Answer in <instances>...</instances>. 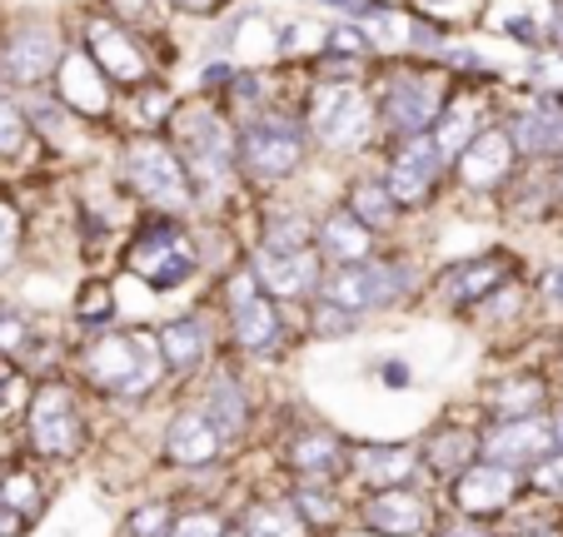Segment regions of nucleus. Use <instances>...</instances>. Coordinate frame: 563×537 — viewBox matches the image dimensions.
<instances>
[{
  "label": "nucleus",
  "instance_id": "1",
  "mask_svg": "<svg viewBox=\"0 0 563 537\" xmlns=\"http://www.w3.org/2000/svg\"><path fill=\"white\" fill-rule=\"evenodd\" d=\"M165 139L175 145L180 165L190 169L195 190H200V214L210 204H220L224 194L245 190L240 184V125H234V115L220 100L185 90L170 125H165Z\"/></svg>",
  "mask_w": 563,
  "mask_h": 537
},
{
  "label": "nucleus",
  "instance_id": "2",
  "mask_svg": "<svg viewBox=\"0 0 563 537\" xmlns=\"http://www.w3.org/2000/svg\"><path fill=\"white\" fill-rule=\"evenodd\" d=\"M110 179L125 200L145 214H175V220H200V190L190 169L180 165L175 145L150 130H120L110 145Z\"/></svg>",
  "mask_w": 563,
  "mask_h": 537
},
{
  "label": "nucleus",
  "instance_id": "3",
  "mask_svg": "<svg viewBox=\"0 0 563 537\" xmlns=\"http://www.w3.org/2000/svg\"><path fill=\"white\" fill-rule=\"evenodd\" d=\"M70 41L110 75L115 90H135V85L155 80V75H170L180 65V51H175V25L159 35H145L135 25L106 15L100 5H80L70 15Z\"/></svg>",
  "mask_w": 563,
  "mask_h": 537
},
{
  "label": "nucleus",
  "instance_id": "4",
  "mask_svg": "<svg viewBox=\"0 0 563 537\" xmlns=\"http://www.w3.org/2000/svg\"><path fill=\"white\" fill-rule=\"evenodd\" d=\"M299 120L309 130V145L324 159H364L379 149V120H374L369 85L354 80H299L295 90Z\"/></svg>",
  "mask_w": 563,
  "mask_h": 537
},
{
  "label": "nucleus",
  "instance_id": "5",
  "mask_svg": "<svg viewBox=\"0 0 563 537\" xmlns=\"http://www.w3.org/2000/svg\"><path fill=\"white\" fill-rule=\"evenodd\" d=\"M369 96L374 120H379V145L405 135H429L449 96V70L424 55H379L369 75Z\"/></svg>",
  "mask_w": 563,
  "mask_h": 537
},
{
  "label": "nucleus",
  "instance_id": "6",
  "mask_svg": "<svg viewBox=\"0 0 563 537\" xmlns=\"http://www.w3.org/2000/svg\"><path fill=\"white\" fill-rule=\"evenodd\" d=\"M125 275L140 279L155 294H175L190 279H200L205 254L195 220H175V214H145L140 210L125 230V249H120Z\"/></svg>",
  "mask_w": 563,
  "mask_h": 537
},
{
  "label": "nucleus",
  "instance_id": "7",
  "mask_svg": "<svg viewBox=\"0 0 563 537\" xmlns=\"http://www.w3.org/2000/svg\"><path fill=\"white\" fill-rule=\"evenodd\" d=\"M309 165H314V145H309L295 100H279L240 125V184L245 190H289Z\"/></svg>",
  "mask_w": 563,
  "mask_h": 537
},
{
  "label": "nucleus",
  "instance_id": "8",
  "mask_svg": "<svg viewBox=\"0 0 563 537\" xmlns=\"http://www.w3.org/2000/svg\"><path fill=\"white\" fill-rule=\"evenodd\" d=\"M70 51V21L55 11H11L0 15V90H35L51 85Z\"/></svg>",
  "mask_w": 563,
  "mask_h": 537
},
{
  "label": "nucleus",
  "instance_id": "9",
  "mask_svg": "<svg viewBox=\"0 0 563 537\" xmlns=\"http://www.w3.org/2000/svg\"><path fill=\"white\" fill-rule=\"evenodd\" d=\"M415 289H419V264L409 259L405 249H374L369 259H360V264H334V269H324L314 294L364 318V314H379V309L405 304Z\"/></svg>",
  "mask_w": 563,
  "mask_h": 537
},
{
  "label": "nucleus",
  "instance_id": "10",
  "mask_svg": "<svg viewBox=\"0 0 563 537\" xmlns=\"http://www.w3.org/2000/svg\"><path fill=\"white\" fill-rule=\"evenodd\" d=\"M75 363H80V373H86L96 389L120 393V399H140V393H150L155 379L165 373L155 334H145V328H110V324L90 334V344L80 348Z\"/></svg>",
  "mask_w": 563,
  "mask_h": 537
},
{
  "label": "nucleus",
  "instance_id": "11",
  "mask_svg": "<svg viewBox=\"0 0 563 537\" xmlns=\"http://www.w3.org/2000/svg\"><path fill=\"white\" fill-rule=\"evenodd\" d=\"M379 175L389 184V194L399 200L405 214H424L439 204V194H449V159L434 149L429 135H405L379 145Z\"/></svg>",
  "mask_w": 563,
  "mask_h": 537
},
{
  "label": "nucleus",
  "instance_id": "12",
  "mask_svg": "<svg viewBox=\"0 0 563 537\" xmlns=\"http://www.w3.org/2000/svg\"><path fill=\"white\" fill-rule=\"evenodd\" d=\"M220 304H224V324H230L234 348L265 354V348L279 344V334H285V314H279V309L285 304L260 289V279H255L245 254L220 275Z\"/></svg>",
  "mask_w": 563,
  "mask_h": 537
},
{
  "label": "nucleus",
  "instance_id": "13",
  "mask_svg": "<svg viewBox=\"0 0 563 537\" xmlns=\"http://www.w3.org/2000/svg\"><path fill=\"white\" fill-rule=\"evenodd\" d=\"M514 279H519V259L509 249H474L439 264L434 279H429V299L449 314H464V309H478L484 299H494Z\"/></svg>",
  "mask_w": 563,
  "mask_h": 537
},
{
  "label": "nucleus",
  "instance_id": "14",
  "mask_svg": "<svg viewBox=\"0 0 563 537\" xmlns=\"http://www.w3.org/2000/svg\"><path fill=\"white\" fill-rule=\"evenodd\" d=\"M25 438H31V454L51 458V463H70L86 454V413L65 383H41L25 399Z\"/></svg>",
  "mask_w": 563,
  "mask_h": 537
},
{
  "label": "nucleus",
  "instance_id": "15",
  "mask_svg": "<svg viewBox=\"0 0 563 537\" xmlns=\"http://www.w3.org/2000/svg\"><path fill=\"white\" fill-rule=\"evenodd\" d=\"M519 165L523 159H519V149H514L504 120H489V125L449 159V190L474 194V200H499Z\"/></svg>",
  "mask_w": 563,
  "mask_h": 537
},
{
  "label": "nucleus",
  "instance_id": "16",
  "mask_svg": "<svg viewBox=\"0 0 563 537\" xmlns=\"http://www.w3.org/2000/svg\"><path fill=\"white\" fill-rule=\"evenodd\" d=\"M51 90L60 96V105L70 110L75 120H86L90 130H100V135H115L120 125V90L110 85V75L100 70L96 60H90L80 45L70 41V51H65L60 70L51 75Z\"/></svg>",
  "mask_w": 563,
  "mask_h": 537
},
{
  "label": "nucleus",
  "instance_id": "17",
  "mask_svg": "<svg viewBox=\"0 0 563 537\" xmlns=\"http://www.w3.org/2000/svg\"><path fill=\"white\" fill-rule=\"evenodd\" d=\"M519 159L529 165H553L563 155V96H529L523 90L514 105L499 110Z\"/></svg>",
  "mask_w": 563,
  "mask_h": 537
},
{
  "label": "nucleus",
  "instance_id": "18",
  "mask_svg": "<svg viewBox=\"0 0 563 537\" xmlns=\"http://www.w3.org/2000/svg\"><path fill=\"white\" fill-rule=\"evenodd\" d=\"M245 259L255 269L260 289L269 299H279V304H309L319 279H324V259L314 249H255L250 244Z\"/></svg>",
  "mask_w": 563,
  "mask_h": 537
},
{
  "label": "nucleus",
  "instance_id": "19",
  "mask_svg": "<svg viewBox=\"0 0 563 537\" xmlns=\"http://www.w3.org/2000/svg\"><path fill=\"white\" fill-rule=\"evenodd\" d=\"M314 220L319 210L299 194L260 190L255 194V249H314Z\"/></svg>",
  "mask_w": 563,
  "mask_h": 537
},
{
  "label": "nucleus",
  "instance_id": "20",
  "mask_svg": "<svg viewBox=\"0 0 563 537\" xmlns=\"http://www.w3.org/2000/svg\"><path fill=\"white\" fill-rule=\"evenodd\" d=\"M478 454L499 468H533L543 454H553V423H543L539 413L529 418H499L494 428L478 433Z\"/></svg>",
  "mask_w": 563,
  "mask_h": 537
},
{
  "label": "nucleus",
  "instance_id": "21",
  "mask_svg": "<svg viewBox=\"0 0 563 537\" xmlns=\"http://www.w3.org/2000/svg\"><path fill=\"white\" fill-rule=\"evenodd\" d=\"M340 204L374 234V239H394V234L409 224V214L399 210V200L389 194V184H384L379 169H354V175L344 179Z\"/></svg>",
  "mask_w": 563,
  "mask_h": 537
},
{
  "label": "nucleus",
  "instance_id": "22",
  "mask_svg": "<svg viewBox=\"0 0 563 537\" xmlns=\"http://www.w3.org/2000/svg\"><path fill=\"white\" fill-rule=\"evenodd\" d=\"M360 523L379 537H424L429 533V497L415 488H374L360 503Z\"/></svg>",
  "mask_w": 563,
  "mask_h": 537
},
{
  "label": "nucleus",
  "instance_id": "23",
  "mask_svg": "<svg viewBox=\"0 0 563 537\" xmlns=\"http://www.w3.org/2000/svg\"><path fill=\"white\" fill-rule=\"evenodd\" d=\"M519 497V473L514 468H499V463H468L464 473L454 478V507H464L468 517H494Z\"/></svg>",
  "mask_w": 563,
  "mask_h": 537
},
{
  "label": "nucleus",
  "instance_id": "24",
  "mask_svg": "<svg viewBox=\"0 0 563 537\" xmlns=\"http://www.w3.org/2000/svg\"><path fill=\"white\" fill-rule=\"evenodd\" d=\"M374 249H384V239H374L360 220H354L344 204H330V210H319L314 220V254L324 259V269L334 264H360L369 259Z\"/></svg>",
  "mask_w": 563,
  "mask_h": 537
},
{
  "label": "nucleus",
  "instance_id": "25",
  "mask_svg": "<svg viewBox=\"0 0 563 537\" xmlns=\"http://www.w3.org/2000/svg\"><path fill=\"white\" fill-rule=\"evenodd\" d=\"M220 454H224V438L205 418V409H180L165 423V458L175 468H210V463H220Z\"/></svg>",
  "mask_w": 563,
  "mask_h": 537
},
{
  "label": "nucleus",
  "instance_id": "26",
  "mask_svg": "<svg viewBox=\"0 0 563 537\" xmlns=\"http://www.w3.org/2000/svg\"><path fill=\"white\" fill-rule=\"evenodd\" d=\"M150 334H155L165 373H195L205 358H210V324H205V314L165 318V324H155Z\"/></svg>",
  "mask_w": 563,
  "mask_h": 537
},
{
  "label": "nucleus",
  "instance_id": "27",
  "mask_svg": "<svg viewBox=\"0 0 563 537\" xmlns=\"http://www.w3.org/2000/svg\"><path fill=\"white\" fill-rule=\"evenodd\" d=\"M285 463H289V473H299V478H324V483H334V478L350 468V448H344V438L330 428H305L285 443Z\"/></svg>",
  "mask_w": 563,
  "mask_h": 537
},
{
  "label": "nucleus",
  "instance_id": "28",
  "mask_svg": "<svg viewBox=\"0 0 563 537\" xmlns=\"http://www.w3.org/2000/svg\"><path fill=\"white\" fill-rule=\"evenodd\" d=\"M175 105H180V90L170 85V75H155V80L135 85V90H120V130H150V135H165Z\"/></svg>",
  "mask_w": 563,
  "mask_h": 537
},
{
  "label": "nucleus",
  "instance_id": "29",
  "mask_svg": "<svg viewBox=\"0 0 563 537\" xmlns=\"http://www.w3.org/2000/svg\"><path fill=\"white\" fill-rule=\"evenodd\" d=\"M415 468H419V448H409V443H364V448H350V468L344 473H354L374 493V488L409 483Z\"/></svg>",
  "mask_w": 563,
  "mask_h": 537
},
{
  "label": "nucleus",
  "instance_id": "30",
  "mask_svg": "<svg viewBox=\"0 0 563 537\" xmlns=\"http://www.w3.org/2000/svg\"><path fill=\"white\" fill-rule=\"evenodd\" d=\"M200 409H205V418L220 428L224 443H234L240 433L250 428V393H245V383L234 379V373H214V379L205 383Z\"/></svg>",
  "mask_w": 563,
  "mask_h": 537
},
{
  "label": "nucleus",
  "instance_id": "31",
  "mask_svg": "<svg viewBox=\"0 0 563 537\" xmlns=\"http://www.w3.org/2000/svg\"><path fill=\"white\" fill-rule=\"evenodd\" d=\"M240 533L245 537H309V523L285 497H260V503H250L240 513Z\"/></svg>",
  "mask_w": 563,
  "mask_h": 537
},
{
  "label": "nucleus",
  "instance_id": "32",
  "mask_svg": "<svg viewBox=\"0 0 563 537\" xmlns=\"http://www.w3.org/2000/svg\"><path fill=\"white\" fill-rule=\"evenodd\" d=\"M31 155H45V149L35 145L31 120H25V110H21V100H15V90H0V169L25 165Z\"/></svg>",
  "mask_w": 563,
  "mask_h": 537
},
{
  "label": "nucleus",
  "instance_id": "33",
  "mask_svg": "<svg viewBox=\"0 0 563 537\" xmlns=\"http://www.w3.org/2000/svg\"><path fill=\"white\" fill-rule=\"evenodd\" d=\"M478 458V433H468V428H439L434 438L424 443V463H429V473H439V478H449L454 483L459 473H464L468 463Z\"/></svg>",
  "mask_w": 563,
  "mask_h": 537
},
{
  "label": "nucleus",
  "instance_id": "34",
  "mask_svg": "<svg viewBox=\"0 0 563 537\" xmlns=\"http://www.w3.org/2000/svg\"><path fill=\"white\" fill-rule=\"evenodd\" d=\"M543 399H549L543 379H533V373H509L504 383L489 389V413L494 418H529V413L543 409Z\"/></svg>",
  "mask_w": 563,
  "mask_h": 537
},
{
  "label": "nucleus",
  "instance_id": "35",
  "mask_svg": "<svg viewBox=\"0 0 563 537\" xmlns=\"http://www.w3.org/2000/svg\"><path fill=\"white\" fill-rule=\"evenodd\" d=\"M25 239H31V210L11 190H0V279L21 264Z\"/></svg>",
  "mask_w": 563,
  "mask_h": 537
},
{
  "label": "nucleus",
  "instance_id": "36",
  "mask_svg": "<svg viewBox=\"0 0 563 537\" xmlns=\"http://www.w3.org/2000/svg\"><path fill=\"white\" fill-rule=\"evenodd\" d=\"M90 5H100L106 15H115V21L135 25V31H145V35H159L175 25L170 0H90Z\"/></svg>",
  "mask_w": 563,
  "mask_h": 537
},
{
  "label": "nucleus",
  "instance_id": "37",
  "mask_svg": "<svg viewBox=\"0 0 563 537\" xmlns=\"http://www.w3.org/2000/svg\"><path fill=\"white\" fill-rule=\"evenodd\" d=\"M519 85L529 96H563V51L559 45H539V51L523 55Z\"/></svg>",
  "mask_w": 563,
  "mask_h": 537
},
{
  "label": "nucleus",
  "instance_id": "38",
  "mask_svg": "<svg viewBox=\"0 0 563 537\" xmlns=\"http://www.w3.org/2000/svg\"><path fill=\"white\" fill-rule=\"evenodd\" d=\"M70 314H75V324H86L90 334H96V328H106L110 318H115V289H110L106 279H86V284L75 289Z\"/></svg>",
  "mask_w": 563,
  "mask_h": 537
},
{
  "label": "nucleus",
  "instance_id": "39",
  "mask_svg": "<svg viewBox=\"0 0 563 537\" xmlns=\"http://www.w3.org/2000/svg\"><path fill=\"white\" fill-rule=\"evenodd\" d=\"M0 503L15 507V513L31 523V517H41L45 507V488L35 473H25V468H11V473H0Z\"/></svg>",
  "mask_w": 563,
  "mask_h": 537
},
{
  "label": "nucleus",
  "instance_id": "40",
  "mask_svg": "<svg viewBox=\"0 0 563 537\" xmlns=\"http://www.w3.org/2000/svg\"><path fill=\"white\" fill-rule=\"evenodd\" d=\"M289 503L299 507V517H305L309 527L340 523V503H334V488H324V478H305V483L295 488V497H289Z\"/></svg>",
  "mask_w": 563,
  "mask_h": 537
},
{
  "label": "nucleus",
  "instance_id": "41",
  "mask_svg": "<svg viewBox=\"0 0 563 537\" xmlns=\"http://www.w3.org/2000/svg\"><path fill=\"white\" fill-rule=\"evenodd\" d=\"M354 328H360V314H350V309L330 304V299H309V334L314 338H350Z\"/></svg>",
  "mask_w": 563,
  "mask_h": 537
},
{
  "label": "nucleus",
  "instance_id": "42",
  "mask_svg": "<svg viewBox=\"0 0 563 537\" xmlns=\"http://www.w3.org/2000/svg\"><path fill=\"white\" fill-rule=\"evenodd\" d=\"M170 523H175V513L165 503H145L125 517V533L130 537H170Z\"/></svg>",
  "mask_w": 563,
  "mask_h": 537
},
{
  "label": "nucleus",
  "instance_id": "43",
  "mask_svg": "<svg viewBox=\"0 0 563 537\" xmlns=\"http://www.w3.org/2000/svg\"><path fill=\"white\" fill-rule=\"evenodd\" d=\"M529 483L539 488V493H549V497H563V448L543 454L539 463L529 468Z\"/></svg>",
  "mask_w": 563,
  "mask_h": 537
},
{
  "label": "nucleus",
  "instance_id": "44",
  "mask_svg": "<svg viewBox=\"0 0 563 537\" xmlns=\"http://www.w3.org/2000/svg\"><path fill=\"white\" fill-rule=\"evenodd\" d=\"M25 399V383H21V363L0 354V418H11Z\"/></svg>",
  "mask_w": 563,
  "mask_h": 537
},
{
  "label": "nucleus",
  "instance_id": "45",
  "mask_svg": "<svg viewBox=\"0 0 563 537\" xmlns=\"http://www.w3.org/2000/svg\"><path fill=\"white\" fill-rule=\"evenodd\" d=\"M170 537H224L220 513H185L170 523Z\"/></svg>",
  "mask_w": 563,
  "mask_h": 537
},
{
  "label": "nucleus",
  "instance_id": "46",
  "mask_svg": "<svg viewBox=\"0 0 563 537\" xmlns=\"http://www.w3.org/2000/svg\"><path fill=\"white\" fill-rule=\"evenodd\" d=\"M234 0H170V15L175 21H195V25H205V21H214V15H224Z\"/></svg>",
  "mask_w": 563,
  "mask_h": 537
},
{
  "label": "nucleus",
  "instance_id": "47",
  "mask_svg": "<svg viewBox=\"0 0 563 537\" xmlns=\"http://www.w3.org/2000/svg\"><path fill=\"white\" fill-rule=\"evenodd\" d=\"M539 294H543V304L563 309V264H553L549 275H543V279H539Z\"/></svg>",
  "mask_w": 563,
  "mask_h": 537
},
{
  "label": "nucleus",
  "instance_id": "48",
  "mask_svg": "<svg viewBox=\"0 0 563 537\" xmlns=\"http://www.w3.org/2000/svg\"><path fill=\"white\" fill-rule=\"evenodd\" d=\"M21 533H25V517L15 513V507L0 503V537H21Z\"/></svg>",
  "mask_w": 563,
  "mask_h": 537
},
{
  "label": "nucleus",
  "instance_id": "49",
  "mask_svg": "<svg viewBox=\"0 0 563 537\" xmlns=\"http://www.w3.org/2000/svg\"><path fill=\"white\" fill-rule=\"evenodd\" d=\"M444 537H494L489 527H478V523H459V527H449Z\"/></svg>",
  "mask_w": 563,
  "mask_h": 537
},
{
  "label": "nucleus",
  "instance_id": "50",
  "mask_svg": "<svg viewBox=\"0 0 563 537\" xmlns=\"http://www.w3.org/2000/svg\"><path fill=\"white\" fill-rule=\"evenodd\" d=\"M519 537H563V527H553V523H533V527H523Z\"/></svg>",
  "mask_w": 563,
  "mask_h": 537
},
{
  "label": "nucleus",
  "instance_id": "51",
  "mask_svg": "<svg viewBox=\"0 0 563 537\" xmlns=\"http://www.w3.org/2000/svg\"><path fill=\"white\" fill-rule=\"evenodd\" d=\"M549 169H553V184H559V200H563V155H559V159H553V165H549Z\"/></svg>",
  "mask_w": 563,
  "mask_h": 537
},
{
  "label": "nucleus",
  "instance_id": "52",
  "mask_svg": "<svg viewBox=\"0 0 563 537\" xmlns=\"http://www.w3.org/2000/svg\"><path fill=\"white\" fill-rule=\"evenodd\" d=\"M553 443H559V448H563V409L553 413Z\"/></svg>",
  "mask_w": 563,
  "mask_h": 537
},
{
  "label": "nucleus",
  "instance_id": "53",
  "mask_svg": "<svg viewBox=\"0 0 563 537\" xmlns=\"http://www.w3.org/2000/svg\"><path fill=\"white\" fill-rule=\"evenodd\" d=\"M224 537H245V533H240V527H224Z\"/></svg>",
  "mask_w": 563,
  "mask_h": 537
}]
</instances>
